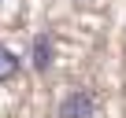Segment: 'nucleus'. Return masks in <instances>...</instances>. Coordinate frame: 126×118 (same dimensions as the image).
Here are the masks:
<instances>
[{
  "mask_svg": "<svg viewBox=\"0 0 126 118\" xmlns=\"http://www.w3.org/2000/svg\"><path fill=\"white\" fill-rule=\"evenodd\" d=\"M96 114V96L89 89H71L59 103V118H93Z\"/></svg>",
  "mask_w": 126,
  "mask_h": 118,
  "instance_id": "nucleus-1",
  "label": "nucleus"
},
{
  "mask_svg": "<svg viewBox=\"0 0 126 118\" xmlns=\"http://www.w3.org/2000/svg\"><path fill=\"white\" fill-rule=\"evenodd\" d=\"M30 63H33V70H37V74H45V70L52 67V37H48V33L33 37V52H30Z\"/></svg>",
  "mask_w": 126,
  "mask_h": 118,
  "instance_id": "nucleus-2",
  "label": "nucleus"
},
{
  "mask_svg": "<svg viewBox=\"0 0 126 118\" xmlns=\"http://www.w3.org/2000/svg\"><path fill=\"white\" fill-rule=\"evenodd\" d=\"M15 74H19V55L8 44H0V81H11Z\"/></svg>",
  "mask_w": 126,
  "mask_h": 118,
  "instance_id": "nucleus-3",
  "label": "nucleus"
}]
</instances>
